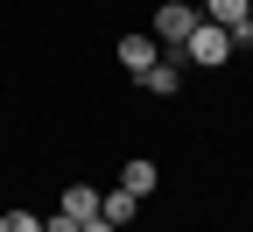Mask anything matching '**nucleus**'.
<instances>
[{
  "label": "nucleus",
  "instance_id": "9d476101",
  "mask_svg": "<svg viewBox=\"0 0 253 232\" xmlns=\"http://www.w3.org/2000/svg\"><path fill=\"white\" fill-rule=\"evenodd\" d=\"M42 232H78V218H63V211H56V218H42Z\"/></svg>",
  "mask_w": 253,
  "mask_h": 232
},
{
  "label": "nucleus",
  "instance_id": "9b49d317",
  "mask_svg": "<svg viewBox=\"0 0 253 232\" xmlns=\"http://www.w3.org/2000/svg\"><path fill=\"white\" fill-rule=\"evenodd\" d=\"M78 232H120V225H106V218H84V225H78Z\"/></svg>",
  "mask_w": 253,
  "mask_h": 232
},
{
  "label": "nucleus",
  "instance_id": "f257e3e1",
  "mask_svg": "<svg viewBox=\"0 0 253 232\" xmlns=\"http://www.w3.org/2000/svg\"><path fill=\"white\" fill-rule=\"evenodd\" d=\"M183 56H190V63H204V71H218V63L232 56V36H225L218 21H197V28L183 36Z\"/></svg>",
  "mask_w": 253,
  "mask_h": 232
},
{
  "label": "nucleus",
  "instance_id": "7ed1b4c3",
  "mask_svg": "<svg viewBox=\"0 0 253 232\" xmlns=\"http://www.w3.org/2000/svg\"><path fill=\"white\" fill-rule=\"evenodd\" d=\"M141 92H155V98H176V92H183V71H176L169 56H155L148 71H141Z\"/></svg>",
  "mask_w": 253,
  "mask_h": 232
},
{
  "label": "nucleus",
  "instance_id": "39448f33",
  "mask_svg": "<svg viewBox=\"0 0 253 232\" xmlns=\"http://www.w3.org/2000/svg\"><path fill=\"white\" fill-rule=\"evenodd\" d=\"M155 56H162V43H155V36H126V43H120V63H126V71H134V78L148 71Z\"/></svg>",
  "mask_w": 253,
  "mask_h": 232
},
{
  "label": "nucleus",
  "instance_id": "20e7f679",
  "mask_svg": "<svg viewBox=\"0 0 253 232\" xmlns=\"http://www.w3.org/2000/svg\"><path fill=\"white\" fill-rule=\"evenodd\" d=\"M56 211H63V218H78V225H84V218H99V190H91V183H71Z\"/></svg>",
  "mask_w": 253,
  "mask_h": 232
},
{
  "label": "nucleus",
  "instance_id": "0eeeda50",
  "mask_svg": "<svg viewBox=\"0 0 253 232\" xmlns=\"http://www.w3.org/2000/svg\"><path fill=\"white\" fill-rule=\"evenodd\" d=\"M197 14H204V21H218V28L232 36V28H246V0H204Z\"/></svg>",
  "mask_w": 253,
  "mask_h": 232
},
{
  "label": "nucleus",
  "instance_id": "1a4fd4ad",
  "mask_svg": "<svg viewBox=\"0 0 253 232\" xmlns=\"http://www.w3.org/2000/svg\"><path fill=\"white\" fill-rule=\"evenodd\" d=\"M0 232H42V218H36V211H7V218H0Z\"/></svg>",
  "mask_w": 253,
  "mask_h": 232
},
{
  "label": "nucleus",
  "instance_id": "423d86ee",
  "mask_svg": "<svg viewBox=\"0 0 253 232\" xmlns=\"http://www.w3.org/2000/svg\"><path fill=\"white\" fill-rule=\"evenodd\" d=\"M134 211H141V197H134V190H113V197H99V218H106V225H134Z\"/></svg>",
  "mask_w": 253,
  "mask_h": 232
},
{
  "label": "nucleus",
  "instance_id": "f03ea898",
  "mask_svg": "<svg viewBox=\"0 0 253 232\" xmlns=\"http://www.w3.org/2000/svg\"><path fill=\"white\" fill-rule=\"evenodd\" d=\"M204 14L190 7V0H162V7H155V43H169V49H183V36L190 28H197Z\"/></svg>",
  "mask_w": 253,
  "mask_h": 232
},
{
  "label": "nucleus",
  "instance_id": "6e6552de",
  "mask_svg": "<svg viewBox=\"0 0 253 232\" xmlns=\"http://www.w3.org/2000/svg\"><path fill=\"white\" fill-rule=\"evenodd\" d=\"M120 190H134V197H155V162H126V169H120Z\"/></svg>",
  "mask_w": 253,
  "mask_h": 232
}]
</instances>
